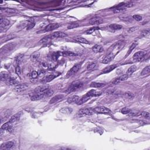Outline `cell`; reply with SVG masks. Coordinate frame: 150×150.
<instances>
[{
	"mask_svg": "<svg viewBox=\"0 0 150 150\" xmlns=\"http://www.w3.org/2000/svg\"><path fill=\"white\" fill-rule=\"evenodd\" d=\"M90 99V98L89 97H88L87 96L86 94V95L83 96L80 99H79V100L77 102V104H78V105H81V104H84V103H86V102H87V101L89 100Z\"/></svg>",
	"mask_w": 150,
	"mask_h": 150,
	"instance_id": "obj_23",
	"label": "cell"
},
{
	"mask_svg": "<svg viewBox=\"0 0 150 150\" xmlns=\"http://www.w3.org/2000/svg\"><path fill=\"white\" fill-rule=\"evenodd\" d=\"M124 4L125 3H122L117 6H116V7H115L112 10H113V12L114 13H119L125 11L126 10V8L124 6Z\"/></svg>",
	"mask_w": 150,
	"mask_h": 150,
	"instance_id": "obj_13",
	"label": "cell"
},
{
	"mask_svg": "<svg viewBox=\"0 0 150 150\" xmlns=\"http://www.w3.org/2000/svg\"><path fill=\"white\" fill-rule=\"evenodd\" d=\"M102 22H103V21H102V19L95 18H93L91 20H90L89 23H90V25H97V24H100L101 23H102Z\"/></svg>",
	"mask_w": 150,
	"mask_h": 150,
	"instance_id": "obj_30",
	"label": "cell"
},
{
	"mask_svg": "<svg viewBox=\"0 0 150 150\" xmlns=\"http://www.w3.org/2000/svg\"><path fill=\"white\" fill-rule=\"evenodd\" d=\"M117 92V91L115 89H109L106 91V93L107 94H116Z\"/></svg>",
	"mask_w": 150,
	"mask_h": 150,
	"instance_id": "obj_45",
	"label": "cell"
},
{
	"mask_svg": "<svg viewBox=\"0 0 150 150\" xmlns=\"http://www.w3.org/2000/svg\"><path fill=\"white\" fill-rule=\"evenodd\" d=\"M131 18H132L131 17H129V16H127V17L123 18V19H123V20L125 21V22H129V21L131 22V21H132V19Z\"/></svg>",
	"mask_w": 150,
	"mask_h": 150,
	"instance_id": "obj_54",
	"label": "cell"
},
{
	"mask_svg": "<svg viewBox=\"0 0 150 150\" xmlns=\"http://www.w3.org/2000/svg\"><path fill=\"white\" fill-rule=\"evenodd\" d=\"M80 97L77 96H73L70 97L68 98L67 102L69 103H77V102L79 100Z\"/></svg>",
	"mask_w": 150,
	"mask_h": 150,
	"instance_id": "obj_25",
	"label": "cell"
},
{
	"mask_svg": "<svg viewBox=\"0 0 150 150\" xmlns=\"http://www.w3.org/2000/svg\"><path fill=\"white\" fill-rule=\"evenodd\" d=\"M109 28H110L111 29H112V30L117 31V30H120V29H121V28H123V27L121 25H118V24H113L110 25Z\"/></svg>",
	"mask_w": 150,
	"mask_h": 150,
	"instance_id": "obj_33",
	"label": "cell"
},
{
	"mask_svg": "<svg viewBox=\"0 0 150 150\" xmlns=\"http://www.w3.org/2000/svg\"><path fill=\"white\" fill-rule=\"evenodd\" d=\"M131 111V110L129 108H127V107H124V108H123L121 110V112L122 114H129V112Z\"/></svg>",
	"mask_w": 150,
	"mask_h": 150,
	"instance_id": "obj_46",
	"label": "cell"
},
{
	"mask_svg": "<svg viewBox=\"0 0 150 150\" xmlns=\"http://www.w3.org/2000/svg\"><path fill=\"white\" fill-rule=\"evenodd\" d=\"M60 73H53V74L49 75L48 76H46L43 79H42V82L43 83H48V82H49V81H52V80H54L55 77H56L57 76H59V75Z\"/></svg>",
	"mask_w": 150,
	"mask_h": 150,
	"instance_id": "obj_10",
	"label": "cell"
},
{
	"mask_svg": "<svg viewBox=\"0 0 150 150\" xmlns=\"http://www.w3.org/2000/svg\"><path fill=\"white\" fill-rule=\"evenodd\" d=\"M140 115L142 116V117H144V118H147V119L150 118V113L148 112H141Z\"/></svg>",
	"mask_w": 150,
	"mask_h": 150,
	"instance_id": "obj_44",
	"label": "cell"
},
{
	"mask_svg": "<svg viewBox=\"0 0 150 150\" xmlns=\"http://www.w3.org/2000/svg\"><path fill=\"white\" fill-rule=\"evenodd\" d=\"M149 33H150V29H145V30L144 31L142 32L141 37H146V36H147L148 34H149Z\"/></svg>",
	"mask_w": 150,
	"mask_h": 150,
	"instance_id": "obj_50",
	"label": "cell"
},
{
	"mask_svg": "<svg viewBox=\"0 0 150 150\" xmlns=\"http://www.w3.org/2000/svg\"><path fill=\"white\" fill-rule=\"evenodd\" d=\"M125 96L127 98H129V99H132V98L134 97V94L132 93L131 92H130V91L125 93Z\"/></svg>",
	"mask_w": 150,
	"mask_h": 150,
	"instance_id": "obj_49",
	"label": "cell"
},
{
	"mask_svg": "<svg viewBox=\"0 0 150 150\" xmlns=\"http://www.w3.org/2000/svg\"><path fill=\"white\" fill-rule=\"evenodd\" d=\"M146 52L143 51H139L138 52H136L134 55H133V59L136 61L139 62L143 60L145 56Z\"/></svg>",
	"mask_w": 150,
	"mask_h": 150,
	"instance_id": "obj_5",
	"label": "cell"
},
{
	"mask_svg": "<svg viewBox=\"0 0 150 150\" xmlns=\"http://www.w3.org/2000/svg\"><path fill=\"white\" fill-rule=\"evenodd\" d=\"M62 55H63V56H76V54H75V53L72 52L64 51L62 53Z\"/></svg>",
	"mask_w": 150,
	"mask_h": 150,
	"instance_id": "obj_37",
	"label": "cell"
},
{
	"mask_svg": "<svg viewBox=\"0 0 150 150\" xmlns=\"http://www.w3.org/2000/svg\"><path fill=\"white\" fill-rule=\"evenodd\" d=\"M38 75H39V73L38 72H37V71H33V72L31 73L30 75H31V78L36 79L38 77Z\"/></svg>",
	"mask_w": 150,
	"mask_h": 150,
	"instance_id": "obj_48",
	"label": "cell"
},
{
	"mask_svg": "<svg viewBox=\"0 0 150 150\" xmlns=\"http://www.w3.org/2000/svg\"><path fill=\"white\" fill-rule=\"evenodd\" d=\"M117 67V66L116 65V64H112V65L108 66L105 68L103 70H102L101 74H105V73H109V72H112V70L116 69Z\"/></svg>",
	"mask_w": 150,
	"mask_h": 150,
	"instance_id": "obj_18",
	"label": "cell"
},
{
	"mask_svg": "<svg viewBox=\"0 0 150 150\" xmlns=\"http://www.w3.org/2000/svg\"><path fill=\"white\" fill-rule=\"evenodd\" d=\"M137 29H138L137 27H133L129 28V29H128V32H129V33H133V32H135V31L137 30Z\"/></svg>",
	"mask_w": 150,
	"mask_h": 150,
	"instance_id": "obj_51",
	"label": "cell"
},
{
	"mask_svg": "<svg viewBox=\"0 0 150 150\" xmlns=\"http://www.w3.org/2000/svg\"><path fill=\"white\" fill-rule=\"evenodd\" d=\"M133 18L135 20H136L137 21H141L142 20V16L139 15H133Z\"/></svg>",
	"mask_w": 150,
	"mask_h": 150,
	"instance_id": "obj_47",
	"label": "cell"
},
{
	"mask_svg": "<svg viewBox=\"0 0 150 150\" xmlns=\"http://www.w3.org/2000/svg\"><path fill=\"white\" fill-rule=\"evenodd\" d=\"M10 21L8 19H5V18H3L1 16V30L2 31V29H4L5 28L7 27L8 26L10 25Z\"/></svg>",
	"mask_w": 150,
	"mask_h": 150,
	"instance_id": "obj_16",
	"label": "cell"
},
{
	"mask_svg": "<svg viewBox=\"0 0 150 150\" xmlns=\"http://www.w3.org/2000/svg\"><path fill=\"white\" fill-rule=\"evenodd\" d=\"M16 37V35L15 34H13V33H10V34L8 35L7 36H6L4 38V41L6 42V41H8L12 39L15 38Z\"/></svg>",
	"mask_w": 150,
	"mask_h": 150,
	"instance_id": "obj_40",
	"label": "cell"
},
{
	"mask_svg": "<svg viewBox=\"0 0 150 150\" xmlns=\"http://www.w3.org/2000/svg\"><path fill=\"white\" fill-rule=\"evenodd\" d=\"M139 114H140V113L137 110H131L129 113V115L130 117H135Z\"/></svg>",
	"mask_w": 150,
	"mask_h": 150,
	"instance_id": "obj_41",
	"label": "cell"
},
{
	"mask_svg": "<svg viewBox=\"0 0 150 150\" xmlns=\"http://www.w3.org/2000/svg\"><path fill=\"white\" fill-rule=\"evenodd\" d=\"M63 97H64V95H63V94H58V95L55 96H54V97H52L50 99L49 101V103L50 104H54V103L58 102L59 101L62 100Z\"/></svg>",
	"mask_w": 150,
	"mask_h": 150,
	"instance_id": "obj_17",
	"label": "cell"
},
{
	"mask_svg": "<svg viewBox=\"0 0 150 150\" xmlns=\"http://www.w3.org/2000/svg\"><path fill=\"white\" fill-rule=\"evenodd\" d=\"M62 55L61 52H54L52 54L51 58L52 59V60H56L58 59L59 56Z\"/></svg>",
	"mask_w": 150,
	"mask_h": 150,
	"instance_id": "obj_34",
	"label": "cell"
},
{
	"mask_svg": "<svg viewBox=\"0 0 150 150\" xmlns=\"http://www.w3.org/2000/svg\"><path fill=\"white\" fill-rule=\"evenodd\" d=\"M15 143L13 141H10L6 143L5 144H4L3 145H2V148H3L5 150H11L14 147H15Z\"/></svg>",
	"mask_w": 150,
	"mask_h": 150,
	"instance_id": "obj_19",
	"label": "cell"
},
{
	"mask_svg": "<svg viewBox=\"0 0 150 150\" xmlns=\"http://www.w3.org/2000/svg\"><path fill=\"white\" fill-rule=\"evenodd\" d=\"M98 29H99V27H93V28H91L86 31L85 33H86V34H90V33H92L93 32L96 31V30H98Z\"/></svg>",
	"mask_w": 150,
	"mask_h": 150,
	"instance_id": "obj_42",
	"label": "cell"
},
{
	"mask_svg": "<svg viewBox=\"0 0 150 150\" xmlns=\"http://www.w3.org/2000/svg\"><path fill=\"white\" fill-rule=\"evenodd\" d=\"M21 116V112H19L15 114L14 116H13L11 117V119L7 123H6L2 125L1 129L4 130V131L5 130H7L8 131H11L12 130L13 125L15 124L17 121H19Z\"/></svg>",
	"mask_w": 150,
	"mask_h": 150,
	"instance_id": "obj_1",
	"label": "cell"
},
{
	"mask_svg": "<svg viewBox=\"0 0 150 150\" xmlns=\"http://www.w3.org/2000/svg\"><path fill=\"white\" fill-rule=\"evenodd\" d=\"M137 68L136 66L135 65L131 66V67H130V68L128 69L127 71L126 74L129 76H131V75H133V73H134V72H135V71L137 70Z\"/></svg>",
	"mask_w": 150,
	"mask_h": 150,
	"instance_id": "obj_26",
	"label": "cell"
},
{
	"mask_svg": "<svg viewBox=\"0 0 150 150\" xmlns=\"http://www.w3.org/2000/svg\"><path fill=\"white\" fill-rule=\"evenodd\" d=\"M75 40L77 42H80L81 43H85V44H89V42L86 39L84 38L81 37H77L75 38Z\"/></svg>",
	"mask_w": 150,
	"mask_h": 150,
	"instance_id": "obj_28",
	"label": "cell"
},
{
	"mask_svg": "<svg viewBox=\"0 0 150 150\" xmlns=\"http://www.w3.org/2000/svg\"><path fill=\"white\" fill-rule=\"evenodd\" d=\"M81 67V64L80 63H77V64H76L73 67H72L68 71V72L67 73L66 75V77H70L71 76H73L77 73L79 71V70L80 69Z\"/></svg>",
	"mask_w": 150,
	"mask_h": 150,
	"instance_id": "obj_4",
	"label": "cell"
},
{
	"mask_svg": "<svg viewBox=\"0 0 150 150\" xmlns=\"http://www.w3.org/2000/svg\"><path fill=\"white\" fill-rule=\"evenodd\" d=\"M104 86V83H97V82H91L90 83V87L93 88H100Z\"/></svg>",
	"mask_w": 150,
	"mask_h": 150,
	"instance_id": "obj_32",
	"label": "cell"
},
{
	"mask_svg": "<svg viewBox=\"0 0 150 150\" xmlns=\"http://www.w3.org/2000/svg\"><path fill=\"white\" fill-rule=\"evenodd\" d=\"M129 76H128L127 74L123 75H121V76H120V77H118V78L115 79L114 80L112 81V83L114 84V85H117V84L121 82V81H124L125 80H127L128 78H129Z\"/></svg>",
	"mask_w": 150,
	"mask_h": 150,
	"instance_id": "obj_12",
	"label": "cell"
},
{
	"mask_svg": "<svg viewBox=\"0 0 150 150\" xmlns=\"http://www.w3.org/2000/svg\"><path fill=\"white\" fill-rule=\"evenodd\" d=\"M15 46H16V44L14 43H10L7 44V45H5V46L1 49V52L4 53L8 52L12 50L15 47Z\"/></svg>",
	"mask_w": 150,
	"mask_h": 150,
	"instance_id": "obj_7",
	"label": "cell"
},
{
	"mask_svg": "<svg viewBox=\"0 0 150 150\" xmlns=\"http://www.w3.org/2000/svg\"><path fill=\"white\" fill-rule=\"evenodd\" d=\"M95 112L94 110L91 109V108H83V109L80 110L79 111V113L81 115H87V116H90V115L93 114Z\"/></svg>",
	"mask_w": 150,
	"mask_h": 150,
	"instance_id": "obj_8",
	"label": "cell"
},
{
	"mask_svg": "<svg viewBox=\"0 0 150 150\" xmlns=\"http://www.w3.org/2000/svg\"><path fill=\"white\" fill-rule=\"evenodd\" d=\"M94 110L95 112H101V113H106V114H110L111 113L110 110L108 109V108H106L103 106H99L96 107L94 108Z\"/></svg>",
	"mask_w": 150,
	"mask_h": 150,
	"instance_id": "obj_9",
	"label": "cell"
},
{
	"mask_svg": "<svg viewBox=\"0 0 150 150\" xmlns=\"http://www.w3.org/2000/svg\"><path fill=\"white\" fill-rule=\"evenodd\" d=\"M60 27L59 24H50L46 26L45 28V32H50L52 31H54L55 29H58Z\"/></svg>",
	"mask_w": 150,
	"mask_h": 150,
	"instance_id": "obj_11",
	"label": "cell"
},
{
	"mask_svg": "<svg viewBox=\"0 0 150 150\" xmlns=\"http://www.w3.org/2000/svg\"><path fill=\"white\" fill-rule=\"evenodd\" d=\"M8 83L10 84V85H11V86H17V85H19V82L17 80H16V79H13V78H10V79L8 81Z\"/></svg>",
	"mask_w": 150,
	"mask_h": 150,
	"instance_id": "obj_36",
	"label": "cell"
},
{
	"mask_svg": "<svg viewBox=\"0 0 150 150\" xmlns=\"http://www.w3.org/2000/svg\"><path fill=\"white\" fill-rule=\"evenodd\" d=\"M49 89V86L48 85H43L38 86L35 89V93H42L45 92Z\"/></svg>",
	"mask_w": 150,
	"mask_h": 150,
	"instance_id": "obj_6",
	"label": "cell"
},
{
	"mask_svg": "<svg viewBox=\"0 0 150 150\" xmlns=\"http://www.w3.org/2000/svg\"><path fill=\"white\" fill-rule=\"evenodd\" d=\"M78 27H79V24L78 22H72L70 23L69 25L68 26V28L69 29H74V28H77Z\"/></svg>",
	"mask_w": 150,
	"mask_h": 150,
	"instance_id": "obj_38",
	"label": "cell"
},
{
	"mask_svg": "<svg viewBox=\"0 0 150 150\" xmlns=\"http://www.w3.org/2000/svg\"><path fill=\"white\" fill-rule=\"evenodd\" d=\"M137 45V43H135V42H133V43L131 44V45L130 46V47L129 48V50H128V52H127V53L126 55H125V58H127V57H128L129 55H130V54H131L132 52H133V50L135 49V47H136Z\"/></svg>",
	"mask_w": 150,
	"mask_h": 150,
	"instance_id": "obj_31",
	"label": "cell"
},
{
	"mask_svg": "<svg viewBox=\"0 0 150 150\" xmlns=\"http://www.w3.org/2000/svg\"><path fill=\"white\" fill-rule=\"evenodd\" d=\"M66 36L67 35L63 32H54V33H52V34L49 35L44 37L40 41V42H41V43H46V42H48V41H50V40H53L58 38H63L66 37Z\"/></svg>",
	"mask_w": 150,
	"mask_h": 150,
	"instance_id": "obj_2",
	"label": "cell"
},
{
	"mask_svg": "<svg viewBox=\"0 0 150 150\" xmlns=\"http://www.w3.org/2000/svg\"><path fill=\"white\" fill-rule=\"evenodd\" d=\"M92 50L95 53H101L104 52V48L100 45H95L92 48Z\"/></svg>",
	"mask_w": 150,
	"mask_h": 150,
	"instance_id": "obj_20",
	"label": "cell"
},
{
	"mask_svg": "<svg viewBox=\"0 0 150 150\" xmlns=\"http://www.w3.org/2000/svg\"><path fill=\"white\" fill-rule=\"evenodd\" d=\"M35 22H28V24H27V30L31 29L35 27Z\"/></svg>",
	"mask_w": 150,
	"mask_h": 150,
	"instance_id": "obj_43",
	"label": "cell"
},
{
	"mask_svg": "<svg viewBox=\"0 0 150 150\" xmlns=\"http://www.w3.org/2000/svg\"><path fill=\"white\" fill-rule=\"evenodd\" d=\"M101 94H102V92L96 91V90H94V89H92V90H90V91H88L87 93H86V95H87L88 97H89L90 98L92 97L99 96H100Z\"/></svg>",
	"mask_w": 150,
	"mask_h": 150,
	"instance_id": "obj_14",
	"label": "cell"
},
{
	"mask_svg": "<svg viewBox=\"0 0 150 150\" xmlns=\"http://www.w3.org/2000/svg\"><path fill=\"white\" fill-rule=\"evenodd\" d=\"M114 54H112V53H110V54H109L108 55H107V56L102 60V63H104V64H107V63H110L112 59H113L114 57Z\"/></svg>",
	"mask_w": 150,
	"mask_h": 150,
	"instance_id": "obj_15",
	"label": "cell"
},
{
	"mask_svg": "<svg viewBox=\"0 0 150 150\" xmlns=\"http://www.w3.org/2000/svg\"><path fill=\"white\" fill-rule=\"evenodd\" d=\"M59 112L61 113L64 114H69L72 113L73 112V110L72 108H70V107H63L59 110Z\"/></svg>",
	"mask_w": 150,
	"mask_h": 150,
	"instance_id": "obj_22",
	"label": "cell"
},
{
	"mask_svg": "<svg viewBox=\"0 0 150 150\" xmlns=\"http://www.w3.org/2000/svg\"><path fill=\"white\" fill-rule=\"evenodd\" d=\"M1 11L4 12L5 14H12L16 13V10L15 9L8 8H1Z\"/></svg>",
	"mask_w": 150,
	"mask_h": 150,
	"instance_id": "obj_24",
	"label": "cell"
},
{
	"mask_svg": "<svg viewBox=\"0 0 150 150\" xmlns=\"http://www.w3.org/2000/svg\"><path fill=\"white\" fill-rule=\"evenodd\" d=\"M97 66V63L95 62H92L88 64L87 67V70H93L96 68Z\"/></svg>",
	"mask_w": 150,
	"mask_h": 150,
	"instance_id": "obj_39",
	"label": "cell"
},
{
	"mask_svg": "<svg viewBox=\"0 0 150 150\" xmlns=\"http://www.w3.org/2000/svg\"><path fill=\"white\" fill-rule=\"evenodd\" d=\"M23 58H24V55L23 54H19L18 56H16L15 59V66H19V63L21 62V60H22Z\"/></svg>",
	"mask_w": 150,
	"mask_h": 150,
	"instance_id": "obj_27",
	"label": "cell"
},
{
	"mask_svg": "<svg viewBox=\"0 0 150 150\" xmlns=\"http://www.w3.org/2000/svg\"><path fill=\"white\" fill-rule=\"evenodd\" d=\"M134 5V3L133 2H127L124 4V6L125 8H130Z\"/></svg>",
	"mask_w": 150,
	"mask_h": 150,
	"instance_id": "obj_52",
	"label": "cell"
},
{
	"mask_svg": "<svg viewBox=\"0 0 150 150\" xmlns=\"http://www.w3.org/2000/svg\"><path fill=\"white\" fill-rule=\"evenodd\" d=\"M39 53L38 52H34L33 54H32L31 55V60L32 62H37L39 58Z\"/></svg>",
	"mask_w": 150,
	"mask_h": 150,
	"instance_id": "obj_21",
	"label": "cell"
},
{
	"mask_svg": "<svg viewBox=\"0 0 150 150\" xmlns=\"http://www.w3.org/2000/svg\"><path fill=\"white\" fill-rule=\"evenodd\" d=\"M150 72V66H147V67L144 68V69L142 70L141 73V76H144V75H147L149 74Z\"/></svg>",
	"mask_w": 150,
	"mask_h": 150,
	"instance_id": "obj_35",
	"label": "cell"
},
{
	"mask_svg": "<svg viewBox=\"0 0 150 150\" xmlns=\"http://www.w3.org/2000/svg\"><path fill=\"white\" fill-rule=\"evenodd\" d=\"M83 83L80 81H73V83L69 85L67 90H66L65 92L67 93H70L73 92V91H77V90L80 89L83 86Z\"/></svg>",
	"mask_w": 150,
	"mask_h": 150,
	"instance_id": "obj_3",
	"label": "cell"
},
{
	"mask_svg": "<svg viewBox=\"0 0 150 150\" xmlns=\"http://www.w3.org/2000/svg\"><path fill=\"white\" fill-rule=\"evenodd\" d=\"M15 72L19 76H20L21 74V68L19 66H15Z\"/></svg>",
	"mask_w": 150,
	"mask_h": 150,
	"instance_id": "obj_53",
	"label": "cell"
},
{
	"mask_svg": "<svg viewBox=\"0 0 150 150\" xmlns=\"http://www.w3.org/2000/svg\"><path fill=\"white\" fill-rule=\"evenodd\" d=\"M10 76L8 73L5 72H2L1 73V81H8L10 79Z\"/></svg>",
	"mask_w": 150,
	"mask_h": 150,
	"instance_id": "obj_29",
	"label": "cell"
}]
</instances>
